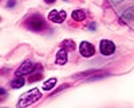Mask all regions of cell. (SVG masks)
I'll use <instances>...</instances> for the list:
<instances>
[{"label": "cell", "mask_w": 134, "mask_h": 108, "mask_svg": "<svg viewBox=\"0 0 134 108\" xmlns=\"http://www.w3.org/2000/svg\"><path fill=\"white\" fill-rule=\"evenodd\" d=\"M42 97V93L38 88H34L26 93H23L20 96V99L18 101V108H24V107H30L34 103H36Z\"/></svg>", "instance_id": "cell-1"}, {"label": "cell", "mask_w": 134, "mask_h": 108, "mask_svg": "<svg viewBox=\"0 0 134 108\" xmlns=\"http://www.w3.org/2000/svg\"><path fill=\"white\" fill-rule=\"evenodd\" d=\"M27 27L32 31H42L47 27L46 24V20L43 19V16L35 14V15H31L28 19H27Z\"/></svg>", "instance_id": "cell-2"}, {"label": "cell", "mask_w": 134, "mask_h": 108, "mask_svg": "<svg viewBox=\"0 0 134 108\" xmlns=\"http://www.w3.org/2000/svg\"><path fill=\"white\" fill-rule=\"evenodd\" d=\"M99 50H100V54L102 56H111L114 51H115V43L110 39H102L99 43Z\"/></svg>", "instance_id": "cell-3"}, {"label": "cell", "mask_w": 134, "mask_h": 108, "mask_svg": "<svg viewBox=\"0 0 134 108\" xmlns=\"http://www.w3.org/2000/svg\"><path fill=\"white\" fill-rule=\"evenodd\" d=\"M67 18L66 11H59V9H52L51 12L48 14V20L54 22V23H63Z\"/></svg>", "instance_id": "cell-4"}, {"label": "cell", "mask_w": 134, "mask_h": 108, "mask_svg": "<svg viewBox=\"0 0 134 108\" xmlns=\"http://www.w3.org/2000/svg\"><path fill=\"white\" fill-rule=\"evenodd\" d=\"M79 51H81V54L83 57L88 58V57H93L95 54V47L91 45L90 42L83 41V42H81V45H79Z\"/></svg>", "instance_id": "cell-5"}, {"label": "cell", "mask_w": 134, "mask_h": 108, "mask_svg": "<svg viewBox=\"0 0 134 108\" xmlns=\"http://www.w3.org/2000/svg\"><path fill=\"white\" fill-rule=\"evenodd\" d=\"M36 69V65L34 63V62H31V61H24L23 63L20 65V68L16 70V76H24V74H30V73H32L34 70Z\"/></svg>", "instance_id": "cell-6"}, {"label": "cell", "mask_w": 134, "mask_h": 108, "mask_svg": "<svg viewBox=\"0 0 134 108\" xmlns=\"http://www.w3.org/2000/svg\"><path fill=\"white\" fill-rule=\"evenodd\" d=\"M131 20H134V6L127 8L125 12L121 15V22H124V23H130Z\"/></svg>", "instance_id": "cell-7"}, {"label": "cell", "mask_w": 134, "mask_h": 108, "mask_svg": "<svg viewBox=\"0 0 134 108\" xmlns=\"http://www.w3.org/2000/svg\"><path fill=\"white\" fill-rule=\"evenodd\" d=\"M55 62L57 65H64L67 62V49H60L57 54V58H55Z\"/></svg>", "instance_id": "cell-8"}, {"label": "cell", "mask_w": 134, "mask_h": 108, "mask_svg": "<svg viewBox=\"0 0 134 108\" xmlns=\"http://www.w3.org/2000/svg\"><path fill=\"white\" fill-rule=\"evenodd\" d=\"M24 78L21 77V76H16V77L11 81V88H14V89H19V88H21V86H24Z\"/></svg>", "instance_id": "cell-9"}, {"label": "cell", "mask_w": 134, "mask_h": 108, "mask_svg": "<svg viewBox=\"0 0 134 108\" xmlns=\"http://www.w3.org/2000/svg\"><path fill=\"white\" fill-rule=\"evenodd\" d=\"M71 16H72V19L76 20V22H82V20L86 19V12H85L83 9H75V11H72Z\"/></svg>", "instance_id": "cell-10"}, {"label": "cell", "mask_w": 134, "mask_h": 108, "mask_svg": "<svg viewBox=\"0 0 134 108\" xmlns=\"http://www.w3.org/2000/svg\"><path fill=\"white\" fill-rule=\"evenodd\" d=\"M55 85H57V78H48L47 81L43 82V89L44 91H51V89H54Z\"/></svg>", "instance_id": "cell-11"}, {"label": "cell", "mask_w": 134, "mask_h": 108, "mask_svg": "<svg viewBox=\"0 0 134 108\" xmlns=\"http://www.w3.org/2000/svg\"><path fill=\"white\" fill-rule=\"evenodd\" d=\"M63 47L67 49V50H74L75 49V43H74V41L66 39V41H63Z\"/></svg>", "instance_id": "cell-12"}, {"label": "cell", "mask_w": 134, "mask_h": 108, "mask_svg": "<svg viewBox=\"0 0 134 108\" xmlns=\"http://www.w3.org/2000/svg\"><path fill=\"white\" fill-rule=\"evenodd\" d=\"M40 78H42V74H40V73H36V74H34L32 77H30L28 81H30V82H35V81H38V80H40Z\"/></svg>", "instance_id": "cell-13"}, {"label": "cell", "mask_w": 134, "mask_h": 108, "mask_svg": "<svg viewBox=\"0 0 134 108\" xmlns=\"http://www.w3.org/2000/svg\"><path fill=\"white\" fill-rule=\"evenodd\" d=\"M14 6H15V0H11L9 4H8V7H14Z\"/></svg>", "instance_id": "cell-14"}, {"label": "cell", "mask_w": 134, "mask_h": 108, "mask_svg": "<svg viewBox=\"0 0 134 108\" xmlns=\"http://www.w3.org/2000/svg\"><path fill=\"white\" fill-rule=\"evenodd\" d=\"M55 0H46V3H54Z\"/></svg>", "instance_id": "cell-15"}]
</instances>
